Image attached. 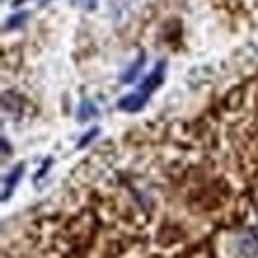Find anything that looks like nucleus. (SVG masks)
<instances>
[{
	"label": "nucleus",
	"instance_id": "obj_1",
	"mask_svg": "<svg viewBox=\"0 0 258 258\" xmlns=\"http://www.w3.org/2000/svg\"><path fill=\"white\" fill-rule=\"evenodd\" d=\"M165 68H167V64H165L163 60H161V62H157V66L153 68V72H151V74H149V76H147V78L141 82V86H139L135 92H137V94H141V96L149 101L151 94H153V92H155V90L161 86L163 80H165Z\"/></svg>",
	"mask_w": 258,
	"mask_h": 258
},
{
	"label": "nucleus",
	"instance_id": "obj_2",
	"mask_svg": "<svg viewBox=\"0 0 258 258\" xmlns=\"http://www.w3.org/2000/svg\"><path fill=\"white\" fill-rule=\"evenodd\" d=\"M22 173H24V163H18L2 181V201L6 203L10 199V195L14 193V187L18 185V181L22 179Z\"/></svg>",
	"mask_w": 258,
	"mask_h": 258
},
{
	"label": "nucleus",
	"instance_id": "obj_3",
	"mask_svg": "<svg viewBox=\"0 0 258 258\" xmlns=\"http://www.w3.org/2000/svg\"><path fill=\"white\" fill-rule=\"evenodd\" d=\"M97 115V107L92 99H84L78 107V119L80 121H90Z\"/></svg>",
	"mask_w": 258,
	"mask_h": 258
},
{
	"label": "nucleus",
	"instance_id": "obj_4",
	"mask_svg": "<svg viewBox=\"0 0 258 258\" xmlns=\"http://www.w3.org/2000/svg\"><path fill=\"white\" fill-rule=\"evenodd\" d=\"M143 64H145V56L141 54V56H139V60H135V62L131 64V68H129L127 72L121 76V82H123V84H129V82H133V80H135V76L141 72Z\"/></svg>",
	"mask_w": 258,
	"mask_h": 258
},
{
	"label": "nucleus",
	"instance_id": "obj_5",
	"mask_svg": "<svg viewBox=\"0 0 258 258\" xmlns=\"http://www.w3.org/2000/svg\"><path fill=\"white\" fill-rule=\"evenodd\" d=\"M28 18V12H20V14H14L12 18H8V22H6V26H4V30H14V28H20L22 26V22Z\"/></svg>",
	"mask_w": 258,
	"mask_h": 258
},
{
	"label": "nucleus",
	"instance_id": "obj_6",
	"mask_svg": "<svg viewBox=\"0 0 258 258\" xmlns=\"http://www.w3.org/2000/svg\"><path fill=\"white\" fill-rule=\"evenodd\" d=\"M72 4H76L84 10H94L97 6V0H72Z\"/></svg>",
	"mask_w": 258,
	"mask_h": 258
},
{
	"label": "nucleus",
	"instance_id": "obj_7",
	"mask_svg": "<svg viewBox=\"0 0 258 258\" xmlns=\"http://www.w3.org/2000/svg\"><path fill=\"white\" fill-rule=\"evenodd\" d=\"M97 133H99V129H97V127H94L92 131H88V133H86V135L82 137V141L78 143V147H80V149H82V147H86V145H88V143H90V141H92V139L96 137Z\"/></svg>",
	"mask_w": 258,
	"mask_h": 258
},
{
	"label": "nucleus",
	"instance_id": "obj_8",
	"mask_svg": "<svg viewBox=\"0 0 258 258\" xmlns=\"http://www.w3.org/2000/svg\"><path fill=\"white\" fill-rule=\"evenodd\" d=\"M50 165H52V159H46V163H44V167H42V169H40V171L36 173V177H34V181H38V179H40L42 175H46V171H48V167H50Z\"/></svg>",
	"mask_w": 258,
	"mask_h": 258
},
{
	"label": "nucleus",
	"instance_id": "obj_9",
	"mask_svg": "<svg viewBox=\"0 0 258 258\" xmlns=\"http://www.w3.org/2000/svg\"><path fill=\"white\" fill-rule=\"evenodd\" d=\"M22 2H26V0H14V6H20Z\"/></svg>",
	"mask_w": 258,
	"mask_h": 258
}]
</instances>
